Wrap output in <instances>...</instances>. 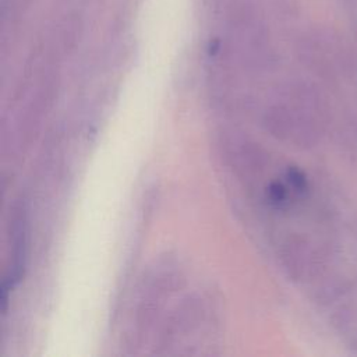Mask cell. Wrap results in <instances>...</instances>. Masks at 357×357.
<instances>
[{
	"label": "cell",
	"mask_w": 357,
	"mask_h": 357,
	"mask_svg": "<svg viewBox=\"0 0 357 357\" xmlns=\"http://www.w3.org/2000/svg\"><path fill=\"white\" fill-rule=\"evenodd\" d=\"M287 181L291 184V187L297 191V192H305L308 188V181L305 174L297 169V167H289L287 169Z\"/></svg>",
	"instance_id": "1"
},
{
	"label": "cell",
	"mask_w": 357,
	"mask_h": 357,
	"mask_svg": "<svg viewBox=\"0 0 357 357\" xmlns=\"http://www.w3.org/2000/svg\"><path fill=\"white\" fill-rule=\"evenodd\" d=\"M269 199L272 204L280 206L287 201V188L282 183H272L269 185Z\"/></svg>",
	"instance_id": "2"
}]
</instances>
